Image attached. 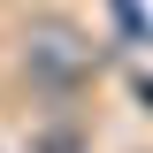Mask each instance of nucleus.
<instances>
[{"label": "nucleus", "mask_w": 153, "mask_h": 153, "mask_svg": "<svg viewBox=\"0 0 153 153\" xmlns=\"http://www.w3.org/2000/svg\"><path fill=\"white\" fill-rule=\"evenodd\" d=\"M92 38L69 31V23H38L23 38V76H31L38 92H76V84H92Z\"/></svg>", "instance_id": "1"}, {"label": "nucleus", "mask_w": 153, "mask_h": 153, "mask_svg": "<svg viewBox=\"0 0 153 153\" xmlns=\"http://www.w3.org/2000/svg\"><path fill=\"white\" fill-rule=\"evenodd\" d=\"M38 153H76V130H46V138H38Z\"/></svg>", "instance_id": "2"}]
</instances>
